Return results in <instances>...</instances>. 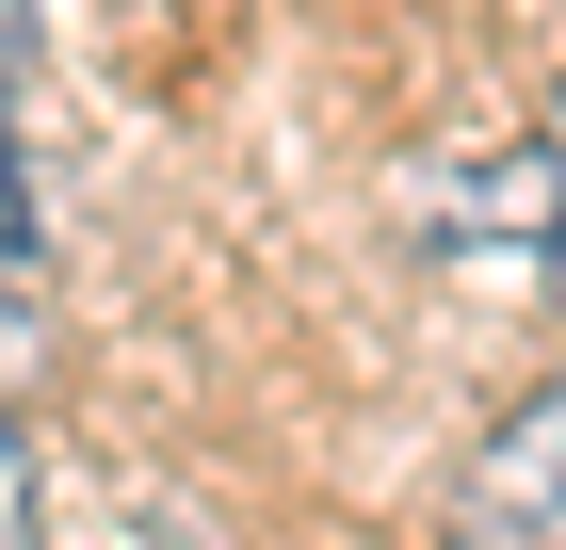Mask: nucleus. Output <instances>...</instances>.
<instances>
[{
    "label": "nucleus",
    "mask_w": 566,
    "mask_h": 550,
    "mask_svg": "<svg viewBox=\"0 0 566 550\" xmlns=\"http://www.w3.org/2000/svg\"><path fill=\"white\" fill-rule=\"evenodd\" d=\"M470 502L502 518V535H534V550H566V388H534L518 422L485 437V469H470Z\"/></svg>",
    "instance_id": "nucleus-1"
},
{
    "label": "nucleus",
    "mask_w": 566,
    "mask_h": 550,
    "mask_svg": "<svg viewBox=\"0 0 566 550\" xmlns=\"http://www.w3.org/2000/svg\"><path fill=\"white\" fill-rule=\"evenodd\" d=\"M33 227V178H17V0H0V243Z\"/></svg>",
    "instance_id": "nucleus-2"
},
{
    "label": "nucleus",
    "mask_w": 566,
    "mask_h": 550,
    "mask_svg": "<svg viewBox=\"0 0 566 550\" xmlns=\"http://www.w3.org/2000/svg\"><path fill=\"white\" fill-rule=\"evenodd\" d=\"M551 163H566V97H551ZM551 292H566V243H551Z\"/></svg>",
    "instance_id": "nucleus-3"
}]
</instances>
